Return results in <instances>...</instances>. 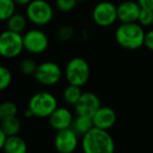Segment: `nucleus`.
Instances as JSON below:
<instances>
[{
	"label": "nucleus",
	"mask_w": 153,
	"mask_h": 153,
	"mask_svg": "<svg viewBox=\"0 0 153 153\" xmlns=\"http://www.w3.org/2000/svg\"><path fill=\"white\" fill-rule=\"evenodd\" d=\"M24 50L31 55H42L49 47V38L39 29H31L23 34Z\"/></svg>",
	"instance_id": "nucleus-8"
},
{
	"label": "nucleus",
	"mask_w": 153,
	"mask_h": 153,
	"mask_svg": "<svg viewBox=\"0 0 153 153\" xmlns=\"http://www.w3.org/2000/svg\"><path fill=\"white\" fill-rule=\"evenodd\" d=\"M27 18L25 15L19 14V13H15L7 21H6V29L10 31L16 32V33L22 34L25 32L27 26Z\"/></svg>",
	"instance_id": "nucleus-17"
},
{
	"label": "nucleus",
	"mask_w": 153,
	"mask_h": 153,
	"mask_svg": "<svg viewBox=\"0 0 153 153\" xmlns=\"http://www.w3.org/2000/svg\"><path fill=\"white\" fill-rule=\"evenodd\" d=\"M74 36V29L71 25H62L57 29L55 37L59 41H69Z\"/></svg>",
	"instance_id": "nucleus-25"
},
{
	"label": "nucleus",
	"mask_w": 153,
	"mask_h": 153,
	"mask_svg": "<svg viewBox=\"0 0 153 153\" xmlns=\"http://www.w3.org/2000/svg\"><path fill=\"white\" fill-rule=\"evenodd\" d=\"M146 32L139 22L121 23L115 32L116 42L121 47L135 50L144 45Z\"/></svg>",
	"instance_id": "nucleus-2"
},
{
	"label": "nucleus",
	"mask_w": 153,
	"mask_h": 153,
	"mask_svg": "<svg viewBox=\"0 0 153 153\" xmlns=\"http://www.w3.org/2000/svg\"><path fill=\"white\" fill-rule=\"evenodd\" d=\"M16 2L17 5H20V6H26L31 0H14Z\"/></svg>",
	"instance_id": "nucleus-30"
},
{
	"label": "nucleus",
	"mask_w": 153,
	"mask_h": 153,
	"mask_svg": "<svg viewBox=\"0 0 153 153\" xmlns=\"http://www.w3.org/2000/svg\"><path fill=\"white\" fill-rule=\"evenodd\" d=\"M28 150L27 144L18 134L7 136L4 144L3 151L5 153H26Z\"/></svg>",
	"instance_id": "nucleus-15"
},
{
	"label": "nucleus",
	"mask_w": 153,
	"mask_h": 153,
	"mask_svg": "<svg viewBox=\"0 0 153 153\" xmlns=\"http://www.w3.org/2000/svg\"><path fill=\"white\" fill-rule=\"evenodd\" d=\"M141 5L137 0H125L117 5L118 20L121 23L137 22L140 13H141Z\"/></svg>",
	"instance_id": "nucleus-13"
},
{
	"label": "nucleus",
	"mask_w": 153,
	"mask_h": 153,
	"mask_svg": "<svg viewBox=\"0 0 153 153\" xmlns=\"http://www.w3.org/2000/svg\"><path fill=\"white\" fill-rule=\"evenodd\" d=\"M6 139H7V135L4 133V131L2 130L1 126H0V151L3 150V147H4V144H5Z\"/></svg>",
	"instance_id": "nucleus-29"
},
{
	"label": "nucleus",
	"mask_w": 153,
	"mask_h": 153,
	"mask_svg": "<svg viewBox=\"0 0 153 153\" xmlns=\"http://www.w3.org/2000/svg\"><path fill=\"white\" fill-rule=\"evenodd\" d=\"M0 126H1L2 130L4 131V133L7 136H10V135H16L20 132L22 124H21V121L18 116H14V118L0 122Z\"/></svg>",
	"instance_id": "nucleus-19"
},
{
	"label": "nucleus",
	"mask_w": 153,
	"mask_h": 153,
	"mask_svg": "<svg viewBox=\"0 0 153 153\" xmlns=\"http://www.w3.org/2000/svg\"><path fill=\"white\" fill-rule=\"evenodd\" d=\"M16 8L14 0H0V22H6L16 13Z\"/></svg>",
	"instance_id": "nucleus-21"
},
{
	"label": "nucleus",
	"mask_w": 153,
	"mask_h": 153,
	"mask_svg": "<svg viewBox=\"0 0 153 153\" xmlns=\"http://www.w3.org/2000/svg\"><path fill=\"white\" fill-rule=\"evenodd\" d=\"M25 16L36 26H44L52 21L54 10L47 0H31L26 5Z\"/></svg>",
	"instance_id": "nucleus-5"
},
{
	"label": "nucleus",
	"mask_w": 153,
	"mask_h": 153,
	"mask_svg": "<svg viewBox=\"0 0 153 153\" xmlns=\"http://www.w3.org/2000/svg\"><path fill=\"white\" fill-rule=\"evenodd\" d=\"M94 127V123H93V118L91 116L87 115H78L74 118L72 124V128L79 136H82L83 134L90 131Z\"/></svg>",
	"instance_id": "nucleus-16"
},
{
	"label": "nucleus",
	"mask_w": 153,
	"mask_h": 153,
	"mask_svg": "<svg viewBox=\"0 0 153 153\" xmlns=\"http://www.w3.org/2000/svg\"><path fill=\"white\" fill-rule=\"evenodd\" d=\"M32 116H34V115H33V113H32V111L28 108V107H27V109L24 111V118H31Z\"/></svg>",
	"instance_id": "nucleus-31"
},
{
	"label": "nucleus",
	"mask_w": 153,
	"mask_h": 153,
	"mask_svg": "<svg viewBox=\"0 0 153 153\" xmlns=\"http://www.w3.org/2000/svg\"><path fill=\"white\" fill-rule=\"evenodd\" d=\"M28 107L36 118H46L59 107V102L54 94L49 91H38L30 96Z\"/></svg>",
	"instance_id": "nucleus-4"
},
{
	"label": "nucleus",
	"mask_w": 153,
	"mask_h": 153,
	"mask_svg": "<svg viewBox=\"0 0 153 153\" xmlns=\"http://www.w3.org/2000/svg\"><path fill=\"white\" fill-rule=\"evenodd\" d=\"M137 22L143 27H149L153 25V11L148 8H142Z\"/></svg>",
	"instance_id": "nucleus-24"
},
{
	"label": "nucleus",
	"mask_w": 153,
	"mask_h": 153,
	"mask_svg": "<svg viewBox=\"0 0 153 153\" xmlns=\"http://www.w3.org/2000/svg\"><path fill=\"white\" fill-rule=\"evenodd\" d=\"M81 94H82L81 87L68 84V86L62 91V100L69 106H75V104L78 102Z\"/></svg>",
	"instance_id": "nucleus-18"
},
{
	"label": "nucleus",
	"mask_w": 153,
	"mask_h": 153,
	"mask_svg": "<svg viewBox=\"0 0 153 153\" xmlns=\"http://www.w3.org/2000/svg\"><path fill=\"white\" fill-rule=\"evenodd\" d=\"M81 149L85 153H113L116 144L108 130L93 127L81 136Z\"/></svg>",
	"instance_id": "nucleus-1"
},
{
	"label": "nucleus",
	"mask_w": 153,
	"mask_h": 153,
	"mask_svg": "<svg viewBox=\"0 0 153 153\" xmlns=\"http://www.w3.org/2000/svg\"><path fill=\"white\" fill-rule=\"evenodd\" d=\"M64 75L68 84L82 87L89 82L91 69L89 63L83 58L74 57L66 64Z\"/></svg>",
	"instance_id": "nucleus-3"
},
{
	"label": "nucleus",
	"mask_w": 153,
	"mask_h": 153,
	"mask_svg": "<svg viewBox=\"0 0 153 153\" xmlns=\"http://www.w3.org/2000/svg\"><path fill=\"white\" fill-rule=\"evenodd\" d=\"M18 115V106L13 101H3L0 103V122L8 120Z\"/></svg>",
	"instance_id": "nucleus-20"
},
{
	"label": "nucleus",
	"mask_w": 153,
	"mask_h": 153,
	"mask_svg": "<svg viewBox=\"0 0 153 153\" xmlns=\"http://www.w3.org/2000/svg\"><path fill=\"white\" fill-rule=\"evenodd\" d=\"M74 121V116L71 110L67 107H57L48 118L50 127L55 131L71 128Z\"/></svg>",
	"instance_id": "nucleus-12"
},
{
	"label": "nucleus",
	"mask_w": 153,
	"mask_h": 153,
	"mask_svg": "<svg viewBox=\"0 0 153 153\" xmlns=\"http://www.w3.org/2000/svg\"><path fill=\"white\" fill-rule=\"evenodd\" d=\"M24 50L23 35L20 33L5 31L0 33V56L4 59H15Z\"/></svg>",
	"instance_id": "nucleus-6"
},
{
	"label": "nucleus",
	"mask_w": 153,
	"mask_h": 153,
	"mask_svg": "<svg viewBox=\"0 0 153 153\" xmlns=\"http://www.w3.org/2000/svg\"><path fill=\"white\" fill-rule=\"evenodd\" d=\"M144 45H145L149 50L153 51V29H150V31H148L147 33H146Z\"/></svg>",
	"instance_id": "nucleus-27"
},
{
	"label": "nucleus",
	"mask_w": 153,
	"mask_h": 153,
	"mask_svg": "<svg viewBox=\"0 0 153 153\" xmlns=\"http://www.w3.org/2000/svg\"><path fill=\"white\" fill-rule=\"evenodd\" d=\"M95 127L104 130H111L117 122V115L111 107L101 106L92 116Z\"/></svg>",
	"instance_id": "nucleus-14"
},
{
	"label": "nucleus",
	"mask_w": 153,
	"mask_h": 153,
	"mask_svg": "<svg viewBox=\"0 0 153 153\" xmlns=\"http://www.w3.org/2000/svg\"><path fill=\"white\" fill-rule=\"evenodd\" d=\"M94 22L100 27H108L118 21L117 5L111 1H100L94 6L92 12Z\"/></svg>",
	"instance_id": "nucleus-9"
},
{
	"label": "nucleus",
	"mask_w": 153,
	"mask_h": 153,
	"mask_svg": "<svg viewBox=\"0 0 153 153\" xmlns=\"http://www.w3.org/2000/svg\"><path fill=\"white\" fill-rule=\"evenodd\" d=\"M62 75L64 72L56 62L45 61L38 64L33 77L39 84L50 87V86L56 85L61 81Z\"/></svg>",
	"instance_id": "nucleus-7"
},
{
	"label": "nucleus",
	"mask_w": 153,
	"mask_h": 153,
	"mask_svg": "<svg viewBox=\"0 0 153 153\" xmlns=\"http://www.w3.org/2000/svg\"><path fill=\"white\" fill-rule=\"evenodd\" d=\"M53 145L59 153H73L79 145V135L73 130L72 127L56 131Z\"/></svg>",
	"instance_id": "nucleus-10"
},
{
	"label": "nucleus",
	"mask_w": 153,
	"mask_h": 153,
	"mask_svg": "<svg viewBox=\"0 0 153 153\" xmlns=\"http://www.w3.org/2000/svg\"><path fill=\"white\" fill-rule=\"evenodd\" d=\"M36 67H38V64L31 58H25L19 64L20 72L25 75V76H31V75L33 76L34 72H36Z\"/></svg>",
	"instance_id": "nucleus-23"
},
{
	"label": "nucleus",
	"mask_w": 153,
	"mask_h": 153,
	"mask_svg": "<svg viewBox=\"0 0 153 153\" xmlns=\"http://www.w3.org/2000/svg\"><path fill=\"white\" fill-rule=\"evenodd\" d=\"M142 8H148L153 11V0H137Z\"/></svg>",
	"instance_id": "nucleus-28"
},
{
	"label": "nucleus",
	"mask_w": 153,
	"mask_h": 153,
	"mask_svg": "<svg viewBox=\"0 0 153 153\" xmlns=\"http://www.w3.org/2000/svg\"><path fill=\"white\" fill-rule=\"evenodd\" d=\"M78 0H55V8L61 13H70L77 5Z\"/></svg>",
	"instance_id": "nucleus-26"
},
{
	"label": "nucleus",
	"mask_w": 153,
	"mask_h": 153,
	"mask_svg": "<svg viewBox=\"0 0 153 153\" xmlns=\"http://www.w3.org/2000/svg\"><path fill=\"white\" fill-rule=\"evenodd\" d=\"M13 82V74L8 67L0 64V92L6 90Z\"/></svg>",
	"instance_id": "nucleus-22"
},
{
	"label": "nucleus",
	"mask_w": 153,
	"mask_h": 153,
	"mask_svg": "<svg viewBox=\"0 0 153 153\" xmlns=\"http://www.w3.org/2000/svg\"><path fill=\"white\" fill-rule=\"evenodd\" d=\"M101 107V101L96 93L92 91L82 92L78 102L75 104V113L78 115L92 116Z\"/></svg>",
	"instance_id": "nucleus-11"
}]
</instances>
